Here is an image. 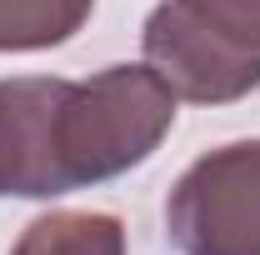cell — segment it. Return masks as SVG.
<instances>
[{
  "label": "cell",
  "mask_w": 260,
  "mask_h": 255,
  "mask_svg": "<svg viewBox=\"0 0 260 255\" xmlns=\"http://www.w3.org/2000/svg\"><path fill=\"white\" fill-rule=\"evenodd\" d=\"M175 125V90L150 65H105L90 80H65L55 100L60 190L125 175L160 150Z\"/></svg>",
  "instance_id": "1"
},
{
  "label": "cell",
  "mask_w": 260,
  "mask_h": 255,
  "mask_svg": "<svg viewBox=\"0 0 260 255\" xmlns=\"http://www.w3.org/2000/svg\"><path fill=\"white\" fill-rule=\"evenodd\" d=\"M165 230L180 255H260V140L195 155L165 195Z\"/></svg>",
  "instance_id": "3"
},
{
  "label": "cell",
  "mask_w": 260,
  "mask_h": 255,
  "mask_svg": "<svg viewBox=\"0 0 260 255\" xmlns=\"http://www.w3.org/2000/svg\"><path fill=\"white\" fill-rule=\"evenodd\" d=\"M60 75H15L0 80V195L55 200V100Z\"/></svg>",
  "instance_id": "4"
},
{
  "label": "cell",
  "mask_w": 260,
  "mask_h": 255,
  "mask_svg": "<svg viewBox=\"0 0 260 255\" xmlns=\"http://www.w3.org/2000/svg\"><path fill=\"white\" fill-rule=\"evenodd\" d=\"M10 255H125V220L110 210H45L20 230Z\"/></svg>",
  "instance_id": "5"
},
{
  "label": "cell",
  "mask_w": 260,
  "mask_h": 255,
  "mask_svg": "<svg viewBox=\"0 0 260 255\" xmlns=\"http://www.w3.org/2000/svg\"><path fill=\"white\" fill-rule=\"evenodd\" d=\"M95 0H0V55L55 50L75 40Z\"/></svg>",
  "instance_id": "6"
},
{
  "label": "cell",
  "mask_w": 260,
  "mask_h": 255,
  "mask_svg": "<svg viewBox=\"0 0 260 255\" xmlns=\"http://www.w3.org/2000/svg\"><path fill=\"white\" fill-rule=\"evenodd\" d=\"M140 50L175 100L235 105L260 90V0H160Z\"/></svg>",
  "instance_id": "2"
}]
</instances>
